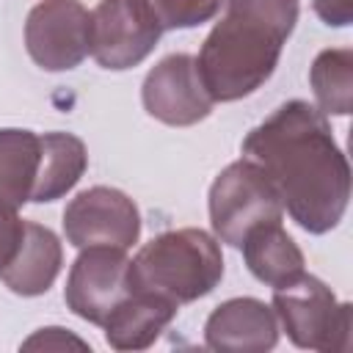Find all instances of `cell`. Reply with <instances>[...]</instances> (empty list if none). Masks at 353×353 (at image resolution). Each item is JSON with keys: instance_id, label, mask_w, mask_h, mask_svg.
I'll return each instance as SVG.
<instances>
[{"instance_id": "9a60e30c", "label": "cell", "mask_w": 353, "mask_h": 353, "mask_svg": "<svg viewBox=\"0 0 353 353\" xmlns=\"http://www.w3.org/2000/svg\"><path fill=\"white\" fill-rule=\"evenodd\" d=\"M88 168V149L83 138L72 132H41V163L30 201L50 204L63 199L85 174Z\"/></svg>"}, {"instance_id": "d6986e66", "label": "cell", "mask_w": 353, "mask_h": 353, "mask_svg": "<svg viewBox=\"0 0 353 353\" xmlns=\"http://www.w3.org/2000/svg\"><path fill=\"white\" fill-rule=\"evenodd\" d=\"M25 218H19V207L0 201V270L11 262L19 240H22Z\"/></svg>"}, {"instance_id": "9c48e42d", "label": "cell", "mask_w": 353, "mask_h": 353, "mask_svg": "<svg viewBox=\"0 0 353 353\" xmlns=\"http://www.w3.org/2000/svg\"><path fill=\"white\" fill-rule=\"evenodd\" d=\"M163 28L141 0H99L91 11V55L102 69L124 72L152 55Z\"/></svg>"}, {"instance_id": "277c9868", "label": "cell", "mask_w": 353, "mask_h": 353, "mask_svg": "<svg viewBox=\"0 0 353 353\" xmlns=\"http://www.w3.org/2000/svg\"><path fill=\"white\" fill-rule=\"evenodd\" d=\"M273 312L279 328L287 331L290 342L303 350H347L350 347V303L339 301L334 290L312 276L298 273L295 279L273 287Z\"/></svg>"}, {"instance_id": "5b68a950", "label": "cell", "mask_w": 353, "mask_h": 353, "mask_svg": "<svg viewBox=\"0 0 353 353\" xmlns=\"http://www.w3.org/2000/svg\"><path fill=\"white\" fill-rule=\"evenodd\" d=\"M210 210V226L218 243H226L232 248H240L245 232L265 221H281L284 207L273 188V182L265 176V171L240 157L229 163L210 185L207 196Z\"/></svg>"}, {"instance_id": "e0dca14e", "label": "cell", "mask_w": 353, "mask_h": 353, "mask_svg": "<svg viewBox=\"0 0 353 353\" xmlns=\"http://www.w3.org/2000/svg\"><path fill=\"white\" fill-rule=\"evenodd\" d=\"M314 108L325 116H347L353 110V50L328 47L309 66Z\"/></svg>"}, {"instance_id": "30bf717a", "label": "cell", "mask_w": 353, "mask_h": 353, "mask_svg": "<svg viewBox=\"0 0 353 353\" xmlns=\"http://www.w3.org/2000/svg\"><path fill=\"white\" fill-rule=\"evenodd\" d=\"M141 102L152 119L168 127H193L215 108L190 52H171L157 61L143 77Z\"/></svg>"}, {"instance_id": "3957f363", "label": "cell", "mask_w": 353, "mask_h": 353, "mask_svg": "<svg viewBox=\"0 0 353 353\" xmlns=\"http://www.w3.org/2000/svg\"><path fill=\"white\" fill-rule=\"evenodd\" d=\"M223 279V251L215 234L182 226L152 237L130 259V287L193 303L210 295Z\"/></svg>"}, {"instance_id": "8fae6325", "label": "cell", "mask_w": 353, "mask_h": 353, "mask_svg": "<svg viewBox=\"0 0 353 353\" xmlns=\"http://www.w3.org/2000/svg\"><path fill=\"white\" fill-rule=\"evenodd\" d=\"M273 306L259 298H229L218 303L204 323V345L218 353H265L279 342Z\"/></svg>"}, {"instance_id": "ffe728a7", "label": "cell", "mask_w": 353, "mask_h": 353, "mask_svg": "<svg viewBox=\"0 0 353 353\" xmlns=\"http://www.w3.org/2000/svg\"><path fill=\"white\" fill-rule=\"evenodd\" d=\"M66 347L88 350V342H83L80 336H74L69 328H61V325L39 328L33 336L22 342V350H66Z\"/></svg>"}, {"instance_id": "44dd1931", "label": "cell", "mask_w": 353, "mask_h": 353, "mask_svg": "<svg viewBox=\"0 0 353 353\" xmlns=\"http://www.w3.org/2000/svg\"><path fill=\"white\" fill-rule=\"evenodd\" d=\"M312 8L328 28H347L353 19V0H312Z\"/></svg>"}, {"instance_id": "4fadbf2b", "label": "cell", "mask_w": 353, "mask_h": 353, "mask_svg": "<svg viewBox=\"0 0 353 353\" xmlns=\"http://www.w3.org/2000/svg\"><path fill=\"white\" fill-rule=\"evenodd\" d=\"M176 312H179L176 301L157 292L132 290L102 323L105 342L113 350H146L174 323Z\"/></svg>"}, {"instance_id": "7c38bea8", "label": "cell", "mask_w": 353, "mask_h": 353, "mask_svg": "<svg viewBox=\"0 0 353 353\" xmlns=\"http://www.w3.org/2000/svg\"><path fill=\"white\" fill-rule=\"evenodd\" d=\"M63 265V245L58 234L36 221H25L22 240L11 256V262L0 270V281L22 298H36L44 295Z\"/></svg>"}, {"instance_id": "7a4b0ae2", "label": "cell", "mask_w": 353, "mask_h": 353, "mask_svg": "<svg viewBox=\"0 0 353 353\" xmlns=\"http://www.w3.org/2000/svg\"><path fill=\"white\" fill-rule=\"evenodd\" d=\"M207 33L196 66L215 102H237L262 88L295 30L298 0H226Z\"/></svg>"}, {"instance_id": "52a82bcc", "label": "cell", "mask_w": 353, "mask_h": 353, "mask_svg": "<svg viewBox=\"0 0 353 353\" xmlns=\"http://www.w3.org/2000/svg\"><path fill=\"white\" fill-rule=\"evenodd\" d=\"M130 292L132 287L127 251L113 245H88L80 248L77 259L69 268L63 303L80 320L102 325Z\"/></svg>"}, {"instance_id": "2e32d148", "label": "cell", "mask_w": 353, "mask_h": 353, "mask_svg": "<svg viewBox=\"0 0 353 353\" xmlns=\"http://www.w3.org/2000/svg\"><path fill=\"white\" fill-rule=\"evenodd\" d=\"M41 163V132L22 127L0 130V201L25 207L33 196Z\"/></svg>"}, {"instance_id": "ba28073f", "label": "cell", "mask_w": 353, "mask_h": 353, "mask_svg": "<svg viewBox=\"0 0 353 353\" xmlns=\"http://www.w3.org/2000/svg\"><path fill=\"white\" fill-rule=\"evenodd\" d=\"M63 234L74 248H132L141 237V210L119 188L94 185L80 190L63 210Z\"/></svg>"}, {"instance_id": "6da1fadb", "label": "cell", "mask_w": 353, "mask_h": 353, "mask_svg": "<svg viewBox=\"0 0 353 353\" xmlns=\"http://www.w3.org/2000/svg\"><path fill=\"white\" fill-rule=\"evenodd\" d=\"M240 152L265 171L303 232L325 234L339 226L350 201V163L325 113L306 99H290L248 130Z\"/></svg>"}, {"instance_id": "5bb4252c", "label": "cell", "mask_w": 353, "mask_h": 353, "mask_svg": "<svg viewBox=\"0 0 353 353\" xmlns=\"http://www.w3.org/2000/svg\"><path fill=\"white\" fill-rule=\"evenodd\" d=\"M240 251L251 276L268 287H279L306 270L303 251L287 234L281 221H265L251 226L240 243Z\"/></svg>"}, {"instance_id": "8992f818", "label": "cell", "mask_w": 353, "mask_h": 353, "mask_svg": "<svg viewBox=\"0 0 353 353\" xmlns=\"http://www.w3.org/2000/svg\"><path fill=\"white\" fill-rule=\"evenodd\" d=\"M25 50L44 72H69L91 55V11L80 0H39L25 19Z\"/></svg>"}, {"instance_id": "ac0fdd59", "label": "cell", "mask_w": 353, "mask_h": 353, "mask_svg": "<svg viewBox=\"0 0 353 353\" xmlns=\"http://www.w3.org/2000/svg\"><path fill=\"white\" fill-rule=\"evenodd\" d=\"M154 22L165 30H188L210 22L226 0H141Z\"/></svg>"}]
</instances>
